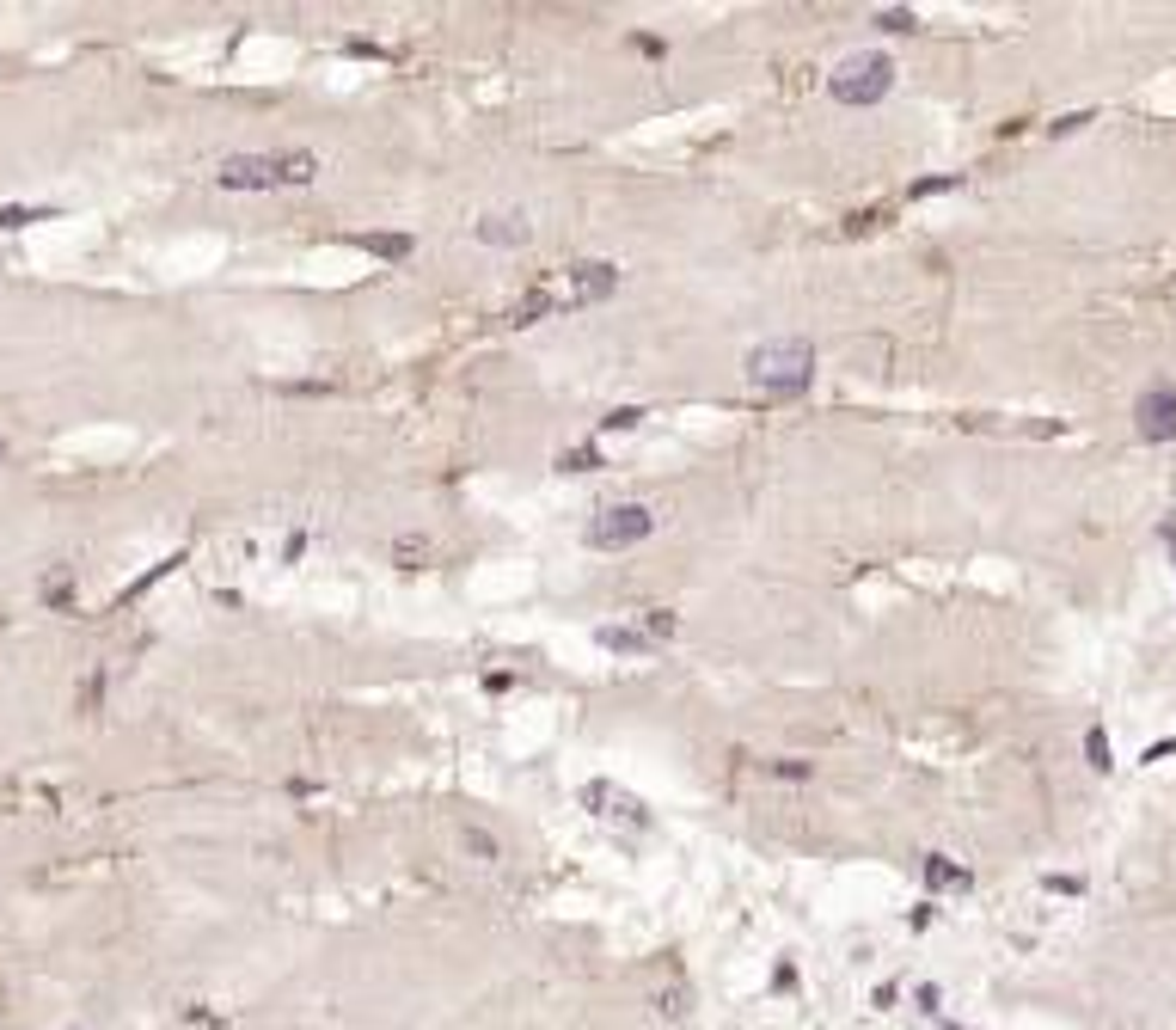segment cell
Segmentation results:
<instances>
[{"label": "cell", "mask_w": 1176, "mask_h": 1030, "mask_svg": "<svg viewBox=\"0 0 1176 1030\" xmlns=\"http://www.w3.org/2000/svg\"><path fill=\"white\" fill-rule=\"evenodd\" d=\"M215 178L227 191H295V185L319 178V160L307 147H295V154H227Z\"/></svg>", "instance_id": "cell-1"}, {"label": "cell", "mask_w": 1176, "mask_h": 1030, "mask_svg": "<svg viewBox=\"0 0 1176 1030\" xmlns=\"http://www.w3.org/2000/svg\"><path fill=\"white\" fill-rule=\"evenodd\" d=\"M748 381L760 393H809L815 381V343L803 332H784V338H766L748 350Z\"/></svg>", "instance_id": "cell-2"}, {"label": "cell", "mask_w": 1176, "mask_h": 1030, "mask_svg": "<svg viewBox=\"0 0 1176 1030\" xmlns=\"http://www.w3.org/2000/svg\"><path fill=\"white\" fill-rule=\"evenodd\" d=\"M828 92H834V105H851V111L883 105L895 92V62L883 50H858V56H846L840 68L828 74Z\"/></svg>", "instance_id": "cell-3"}, {"label": "cell", "mask_w": 1176, "mask_h": 1030, "mask_svg": "<svg viewBox=\"0 0 1176 1030\" xmlns=\"http://www.w3.org/2000/svg\"><path fill=\"white\" fill-rule=\"evenodd\" d=\"M655 534V509H644V503H607V509H594L583 528L588 552H625L638 547V540H650Z\"/></svg>", "instance_id": "cell-4"}, {"label": "cell", "mask_w": 1176, "mask_h": 1030, "mask_svg": "<svg viewBox=\"0 0 1176 1030\" xmlns=\"http://www.w3.org/2000/svg\"><path fill=\"white\" fill-rule=\"evenodd\" d=\"M1133 436L1152 442V448L1176 442V387L1171 381H1152V387L1133 399Z\"/></svg>", "instance_id": "cell-5"}, {"label": "cell", "mask_w": 1176, "mask_h": 1030, "mask_svg": "<svg viewBox=\"0 0 1176 1030\" xmlns=\"http://www.w3.org/2000/svg\"><path fill=\"white\" fill-rule=\"evenodd\" d=\"M583 804L594 810V816H613V823H650V804L644 798H632L625 785H613V779H588L583 785Z\"/></svg>", "instance_id": "cell-6"}, {"label": "cell", "mask_w": 1176, "mask_h": 1030, "mask_svg": "<svg viewBox=\"0 0 1176 1030\" xmlns=\"http://www.w3.org/2000/svg\"><path fill=\"white\" fill-rule=\"evenodd\" d=\"M472 233H478L484 246H527V240H533V221H527V208H484V215L472 221Z\"/></svg>", "instance_id": "cell-7"}, {"label": "cell", "mask_w": 1176, "mask_h": 1030, "mask_svg": "<svg viewBox=\"0 0 1176 1030\" xmlns=\"http://www.w3.org/2000/svg\"><path fill=\"white\" fill-rule=\"evenodd\" d=\"M919 878H925V890H969L975 878H969V865H956V859H944V853H925L919 859Z\"/></svg>", "instance_id": "cell-8"}, {"label": "cell", "mask_w": 1176, "mask_h": 1030, "mask_svg": "<svg viewBox=\"0 0 1176 1030\" xmlns=\"http://www.w3.org/2000/svg\"><path fill=\"white\" fill-rule=\"evenodd\" d=\"M577 301H607V295H619V265H577Z\"/></svg>", "instance_id": "cell-9"}, {"label": "cell", "mask_w": 1176, "mask_h": 1030, "mask_svg": "<svg viewBox=\"0 0 1176 1030\" xmlns=\"http://www.w3.org/2000/svg\"><path fill=\"white\" fill-rule=\"evenodd\" d=\"M349 246H362L368 258H387V265H398V258H411V233H356Z\"/></svg>", "instance_id": "cell-10"}, {"label": "cell", "mask_w": 1176, "mask_h": 1030, "mask_svg": "<svg viewBox=\"0 0 1176 1030\" xmlns=\"http://www.w3.org/2000/svg\"><path fill=\"white\" fill-rule=\"evenodd\" d=\"M594 644H600V650H619V657H644V650H650V638H644L638 625H600Z\"/></svg>", "instance_id": "cell-11"}, {"label": "cell", "mask_w": 1176, "mask_h": 1030, "mask_svg": "<svg viewBox=\"0 0 1176 1030\" xmlns=\"http://www.w3.org/2000/svg\"><path fill=\"white\" fill-rule=\"evenodd\" d=\"M638 632H644L650 644H668V638L680 632V619L668 614V608H644V614H638Z\"/></svg>", "instance_id": "cell-12"}, {"label": "cell", "mask_w": 1176, "mask_h": 1030, "mask_svg": "<svg viewBox=\"0 0 1176 1030\" xmlns=\"http://www.w3.org/2000/svg\"><path fill=\"white\" fill-rule=\"evenodd\" d=\"M459 846H466L472 859H484V865H497V859H503V840H497V834H484V828H459Z\"/></svg>", "instance_id": "cell-13"}, {"label": "cell", "mask_w": 1176, "mask_h": 1030, "mask_svg": "<svg viewBox=\"0 0 1176 1030\" xmlns=\"http://www.w3.org/2000/svg\"><path fill=\"white\" fill-rule=\"evenodd\" d=\"M44 602H50V608H74V564H56V570L44 577Z\"/></svg>", "instance_id": "cell-14"}, {"label": "cell", "mask_w": 1176, "mask_h": 1030, "mask_svg": "<svg viewBox=\"0 0 1176 1030\" xmlns=\"http://www.w3.org/2000/svg\"><path fill=\"white\" fill-rule=\"evenodd\" d=\"M1085 760H1091V773H1110V767H1115L1110 730H1103V724H1091V730H1085Z\"/></svg>", "instance_id": "cell-15"}, {"label": "cell", "mask_w": 1176, "mask_h": 1030, "mask_svg": "<svg viewBox=\"0 0 1176 1030\" xmlns=\"http://www.w3.org/2000/svg\"><path fill=\"white\" fill-rule=\"evenodd\" d=\"M876 25H883L889 37H907V31H919L914 6H876Z\"/></svg>", "instance_id": "cell-16"}, {"label": "cell", "mask_w": 1176, "mask_h": 1030, "mask_svg": "<svg viewBox=\"0 0 1176 1030\" xmlns=\"http://www.w3.org/2000/svg\"><path fill=\"white\" fill-rule=\"evenodd\" d=\"M655 1012H662V1019H687V1012H693V987H662V994H655Z\"/></svg>", "instance_id": "cell-17"}, {"label": "cell", "mask_w": 1176, "mask_h": 1030, "mask_svg": "<svg viewBox=\"0 0 1176 1030\" xmlns=\"http://www.w3.org/2000/svg\"><path fill=\"white\" fill-rule=\"evenodd\" d=\"M552 307H558V301H552V295H545V288H533V295H527L522 307H515V326H533V319H545V313H552Z\"/></svg>", "instance_id": "cell-18"}, {"label": "cell", "mask_w": 1176, "mask_h": 1030, "mask_svg": "<svg viewBox=\"0 0 1176 1030\" xmlns=\"http://www.w3.org/2000/svg\"><path fill=\"white\" fill-rule=\"evenodd\" d=\"M600 467V448H564L558 454V473H594Z\"/></svg>", "instance_id": "cell-19"}, {"label": "cell", "mask_w": 1176, "mask_h": 1030, "mask_svg": "<svg viewBox=\"0 0 1176 1030\" xmlns=\"http://www.w3.org/2000/svg\"><path fill=\"white\" fill-rule=\"evenodd\" d=\"M56 208H25V203H6L0 208V227H31V221H50Z\"/></svg>", "instance_id": "cell-20"}, {"label": "cell", "mask_w": 1176, "mask_h": 1030, "mask_svg": "<svg viewBox=\"0 0 1176 1030\" xmlns=\"http://www.w3.org/2000/svg\"><path fill=\"white\" fill-rule=\"evenodd\" d=\"M956 185H962L956 172H944V178H914V185H907V197H937V191H956Z\"/></svg>", "instance_id": "cell-21"}, {"label": "cell", "mask_w": 1176, "mask_h": 1030, "mask_svg": "<svg viewBox=\"0 0 1176 1030\" xmlns=\"http://www.w3.org/2000/svg\"><path fill=\"white\" fill-rule=\"evenodd\" d=\"M638 423H644V412H638V406H619V412L600 417V429H638Z\"/></svg>", "instance_id": "cell-22"}, {"label": "cell", "mask_w": 1176, "mask_h": 1030, "mask_svg": "<svg viewBox=\"0 0 1176 1030\" xmlns=\"http://www.w3.org/2000/svg\"><path fill=\"white\" fill-rule=\"evenodd\" d=\"M423 552H429V547H423V540H398V547H392V558H398L404 570H423V564H417Z\"/></svg>", "instance_id": "cell-23"}, {"label": "cell", "mask_w": 1176, "mask_h": 1030, "mask_svg": "<svg viewBox=\"0 0 1176 1030\" xmlns=\"http://www.w3.org/2000/svg\"><path fill=\"white\" fill-rule=\"evenodd\" d=\"M99 699H105V675H86V693H80V705H86V712H92V705H99Z\"/></svg>", "instance_id": "cell-24"}, {"label": "cell", "mask_w": 1176, "mask_h": 1030, "mask_svg": "<svg viewBox=\"0 0 1176 1030\" xmlns=\"http://www.w3.org/2000/svg\"><path fill=\"white\" fill-rule=\"evenodd\" d=\"M779 779H809V760H773Z\"/></svg>", "instance_id": "cell-25"}, {"label": "cell", "mask_w": 1176, "mask_h": 1030, "mask_svg": "<svg viewBox=\"0 0 1176 1030\" xmlns=\"http://www.w3.org/2000/svg\"><path fill=\"white\" fill-rule=\"evenodd\" d=\"M773 987H779V994H796V969H790V963L773 969Z\"/></svg>", "instance_id": "cell-26"}, {"label": "cell", "mask_w": 1176, "mask_h": 1030, "mask_svg": "<svg viewBox=\"0 0 1176 1030\" xmlns=\"http://www.w3.org/2000/svg\"><path fill=\"white\" fill-rule=\"evenodd\" d=\"M1085 123H1091V111H1072V117L1054 123V136H1072V130H1085Z\"/></svg>", "instance_id": "cell-27"}, {"label": "cell", "mask_w": 1176, "mask_h": 1030, "mask_svg": "<svg viewBox=\"0 0 1176 1030\" xmlns=\"http://www.w3.org/2000/svg\"><path fill=\"white\" fill-rule=\"evenodd\" d=\"M301 552H307V534H301V528H295V534H288V540H282V558H288V564H295V558H301Z\"/></svg>", "instance_id": "cell-28"}, {"label": "cell", "mask_w": 1176, "mask_h": 1030, "mask_svg": "<svg viewBox=\"0 0 1176 1030\" xmlns=\"http://www.w3.org/2000/svg\"><path fill=\"white\" fill-rule=\"evenodd\" d=\"M1047 890H1054V895H1079V890H1085V878H1047Z\"/></svg>", "instance_id": "cell-29"}, {"label": "cell", "mask_w": 1176, "mask_h": 1030, "mask_svg": "<svg viewBox=\"0 0 1176 1030\" xmlns=\"http://www.w3.org/2000/svg\"><path fill=\"white\" fill-rule=\"evenodd\" d=\"M1176 755V736H1165V743H1152V749H1146V760H1171Z\"/></svg>", "instance_id": "cell-30"}, {"label": "cell", "mask_w": 1176, "mask_h": 1030, "mask_svg": "<svg viewBox=\"0 0 1176 1030\" xmlns=\"http://www.w3.org/2000/svg\"><path fill=\"white\" fill-rule=\"evenodd\" d=\"M1165 547H1171V570H1176V522H1165Z\"/></svg>", "instance_id": "cell-31"}, {"label": "cell", "mask_w": 1176, "mask_h": 1030, "mask_svg": "<svg viewBox=\"0 0 1176 1030\" xmlns=\"http://www.w3.org/2000/svg\"><path fill=\"white\" fill-rule=\"evenodd\" d=\"M6 461H12V442H6V436H0V467H6Z\"/></svg>", "instance_id": "cell-32"}, {"label": "cell", "mask_w": 1176, "mask_h": 1030, "mask_svg": "<svg viewBox=\"0 0 1176 1030\" xmlns=\"http://www.w3.org/2000/svg\"><path fill=\"white\" fill-rule=\"evenodd\" d=\"M944 1030H962V1025H944Z\"/></svg>", "instance_id": "cell-33"}]
</instances>
